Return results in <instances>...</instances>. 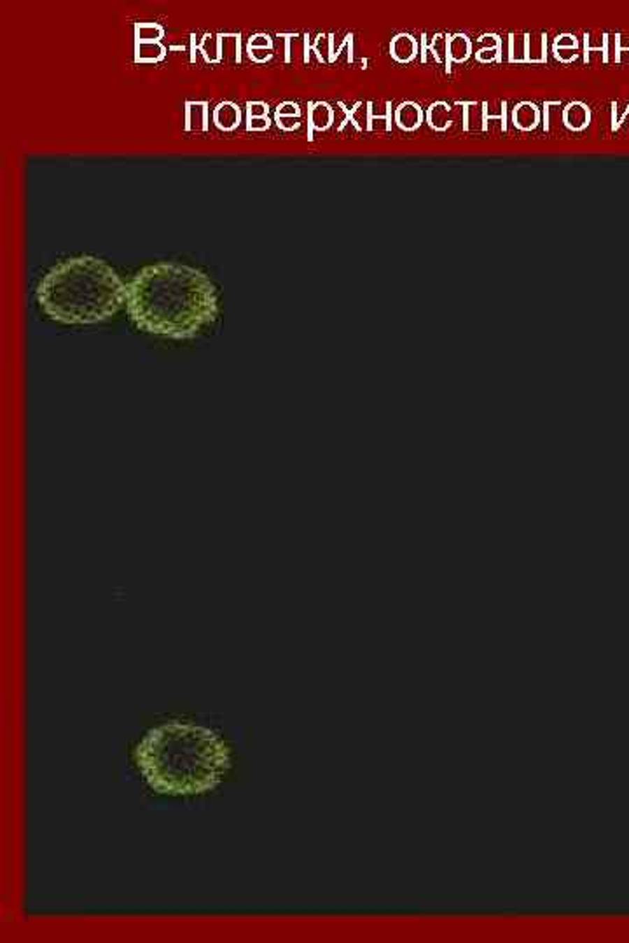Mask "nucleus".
Listing matches in <instances>:
<instances>
[{
  "label": "nucleus",
  "instance_id": "f257e3e1",
  "mask_svg": "<svg viewBox=\"0 0 629 943\" xmlns=\"http://www.w3.org/2000/svg\"><path fill=\"white\" fill-rule=\"evenodd\" d=\"M126 311L140 330L184 341L198 337L217 320L219 297L199 269L156 262L135 272L126 285Z\"/></svg>",
  "mask_w": 629,
  "mask_h": 943
},
{
  "label": "nucleus",
  "instance_id": "f03ea898",
  "mask_svg": "<svg viewBox=\"0 0 629 943\" xmlns=\"http://www.w3.org/2000/svg\"><path fill=\"white\" fill-rule=\"evenodd\" d=\"M35 299L51 320L93 325L121 311L126 285L103 258L79 255L52 265L38 282Z\"/></svg>",
  "mask_w": 629,
  "mask_h": 943
},
{
  "label": "nucleus",
  "instance_id": "7ed1b4c3",
  "mask_svg": "<svg viewBox=\"0 0 629 943\" xmlns=\"http://www.w3.org/2000/svg\"><path fill=\"white\" fill-rule=\"evenodd\" d=\"M241 117L243 114H241L240 105L231 100L220 101L212 110V122L220 131H234L240 126Z\"/></svg>",
  "mask_w": 629,
  "mask_h": 943
},
{
  "label": "nucleus",
  "instance_id": "20e7f679",
  "mask_svg": "<svg viewBox=\"0 0 629 943\" xmlns=\"http://www.w3.org/2000/svg\"><path fill=\"white\" fill-rule=\"evenodd\" d=\"M334 122V108L325 101H311L308 105V138H313V133L325 131Z\"/></svg>",
  "mask_w": 629,
  "mask_h": 943
},
{
  "label": "nucleus",
  "instance_id": "39448f33",
  "mask_svg": "<svg viewBox=\"0 0 629 943\" xmlns=\"http://www.w3.org/2000/svg\"><path fill=\"white\" fill-rule=\"evenodd\" d=\"M185 131H206L210 122V103L208 101H185L184 108Z\"/></svg>",
  "mask_w": 629,
  "mask_h": 943
},
{
  "label": "nucleus",
  "instance_id": "423d86ee",
  "mask_svg": "<svg viewBox=\"0 0 629 943\" xmlns=\"http://www.w3.org/2000/svg\"><path fill=\"white\" fill-rule=\"evenodd\" d=\"M271 126L269 105L266 101H248L247 103V129L248 131H266Z\"/></svg>",
  "mask_w": 629,
  "mask_h": 943
},
{
  "label": "nucleus",
  "instance_id": "0eeeda50",
  "mask_svg": "<svg viewBox=\"0 0 629 943\" xmlns=\"http://www.w3.org/2000/svg\"><path fill=\"white\" fill-rule=\"evenodd\" d=\"M423 121V110L419 108L418 103L414 101H404L397 107L395 110V122L400 129H405V131H412V129L418 128Z\"/></svg>",
  "mask_w": 629,
  "mask_h": 943
},
{
  "label": "nucleus",
  "instance_id": "6e6552de",
  "mask_svg": "<svg viewBox=\"0 0 629 943\" xmlns=\"http://www.w3.org/2000/svg\"><path fill=\"white\" fill-rule=\"evenodd\" d=\"M275 122L282 131H292L301 124V108L294 101H283L276 107Z\"/></svg>",
  "mask_w": 629,
  "mask_h": 943
},
{
  "label": "nucleus",
  "instance_id": "1a4fd4ad",
  "mask_svg": "<svg viewBox=\"0 0 629 943\" xmlns=\"http://www.w3.org/2000/svg\"><path fill=\"white\" fill-rule=\"evenodd\" d=\"M416 51H418V44H416V41L409 34H398L391 38L390 54L395 61L398 63L411 61L416 56Z\"/></svg>",
  "mask_w": 629,
  "mask_h": 943
},
{
  "label": "nucleus",
  "instance_id": "9d476101",
  "mask_svg": "<svg viewBox=\"0 0 629 943\" xmlns=\"http://www.w3.org/2000/svg\"><path fill=\"white\" fill-rule=\"evenodd\" d=\"M589 119L591 112L587 105H584L582 101H573V103L566 105V108L563 110V122H565L566 128L573 129V131H580V129L586 128L589 124Z\"/></svg>",
  "mask_w": 629,
  "mask_h": 943
},
{
  "label": "nucleus",
  "instance_id": "9b49d317",
  "mask_svg": "<svg viewBox=\"0 0 629 943\" xmlns=\"http://www.w3.org/2000/svg\"><path fill=\"white\" fill-rule=\"evenodd\" d=\"M470 56V41H468L465 35H453L451 38H447V49H446V68L447 72L451 70V63H461Z\"/></svg>",
  "mask_w": 629,
  "mask_h": 943
},
{
  "label": "nucleus",
  "instance_id": "f8f14e48",
  "mask_svg": "<svg viewBox=\"0 0 629 943\" xmlns=\"http://www.w3.org/2000/svg\"><path fill=\"white\" fill-rule=\"evenodd\" d=\"M538 119H540V112H538V108L535 107L533 103H530V101H523V103H519L514 108L512 121L514 124H516V128L523 129V131L533 129L535 126H537Z\"/></svg>",
  "mask_w": 629,
  "mask_h": 943
},
{
  "label": "nucleus",
  "instance_id": "ddd939ff",
  "mask_svg": "<svg viewBox=\"0 0 629 943\" xmlns=\"http://www.w3.org/2000/svg\"><path fill=\"white\" fill-rule=\"evenodd\" d=\"M168 49L163 42H135L136 63H157L164 59Z\"/></svg>",
  "mask_w": 629,
  "mask_h": 943
},
{
  "label": "nucleus",
  "instance_id": "4468645a",
  "mask_svg": "<svg viewBox=\"0 0 629 943\" xmlns=\"http://www.w3.org/2000/svg\"><path fill=\"white\" fill-rule=\"evenodd\" d=\"M220 51L222 61L241 63V35L240 34H220Z\"/></svg>",
  "mask_w": 629,
  "mask_h": 943
},
{
  "label": "nucleus",
  "instance_id": "2eb2a0df",
  "mask_svg": "<svg viewBox=\"0 0 629 943\" xmlns=\"http://www.w3.org/2000/svg\"><path fill=\"white\" fill-rule=\"evenodd\" d=\"M449 112L451 108L446 101H435L426 112V121H428L430 128L435 129V131H444L451 122Z\"/></svg>",
  "mask_w": 629,
  "mask_h": 943
},
{
  "label": "nucleus",
  "instance_id": "dca6fc26",
  "mask_svg": "<svg viewBox=\"0 0 629 943\" xmlns=\"http://www.w3.org/2000/svg\"><path fill=\"white\" fill-rule=\"evenodd\" d=\"M206 63H220L222 61V51H220V34L210 35L206 34L203 41L196 45Z\"/></svg>",
  "mask_w": 629,
  "mask_h": 943
},
{
  "label": "nucleus",
  "instance_id": "f3484780",
  "mask_svg": "<svg viewBox=\"0 0 629 943\" xmlns=\"http://www.w3.org/2000/svg\"><path fill=\"white\" fill-rule=\"evenodd\" d=\"M164 37V28L157 23L142 21L135 24V42H161Z\"/></svg>",
  "mask_w": 629,
  "mask_h": 943
},
{
  "label": "nucleus",
  "instance_id": "a211bd4d",
  "mask_svg": "<svg viewBox=\"0 0 629 943\" xmlns=\"http://www.w3.org/2000/svg\"><path fill=\"white\" fill-rule=\"evenodd\" d=\"M545 51H547V37H545V35H540V37H530V42H528L526 63H544Z\"/></svg>",
  "mask_w": 629,
  "mask_h": 943
},
{
  "label": "nucleus",
  "instance_id": "6ab92c4d",
  "mask_svg": "<svg viewBox=\"0 0 629 943\" xmlns=\"http://www.w3.org/2000/svg\"><path fill=\"white\" fill-rule=\"evenodd\" d=\"M261 51L273 52V38L266 34H254L250 38H248V44H247L248 58L254 61L255 56H257V52H261Z\"/></svg>",
  "mask_w": 629,
  "mask_h": 943
},
{
  "label": "nucleus",
  "instance_id": "aec40b11",
  "mask_svg": "<svg viewBox=\"0 0 629 943\" xmlns=\"http://www.w3.org/2000/svg\"><path fill=\"white\" fill-rule=\"evenodd\" d=\"M419 42H421V49H419V52H421V61L423 63H426V49H430V51L435 54L437 61H442V52H446V49H447V41L442 37V35L437 34L435 37H433V41L430 42V45H428V44H426V35L423 34L421 41H419Z\"/></svg>",
  "mask_w": 629,
  "mask_h": 943
},
{
  "label": "nucleus",
  "instance_id": "412c9836",
  "mask_svg": "<svg viewBox=\"0 0 629 943\" xmlns=\"http://www.w3.org/2000/svg\"><path fill=\"white\" fill-rule=\"evenodd\" d=\"M524 35L523 38H516V35H509V61H524Z\"/></svg>",
  "mask_w": 629,
  "mask_h": 943
},
{
  "label": "nucleus",
  "instance_id": "4be33fe9",
  "mask_svg": "<svg viewBox=\"0 0 629 943\" xmlns=\"http://www.w3.org/2000/svg\"><path fill=\"white\" fill-rule=\"evenodd\" d=\"M559 47L577 49L579 47V42H577V38L572 37V35H563V37L556 38V51H558Z\"/></svg>",
  "mask_w": 629,
  "mask_h": 943
},
{
  "label": "nucleus",
  "instance_id": "5701e85b",
  "mask_svg": "<svg viewBox=\"0 0 629 943\" xmlns=\"http://www.w3.org/2000/svg\"><path fill=\"white\" fill-rule=\"evenodd\" d=\"M628 115H629V105H628V108H626V112H624V114H622V115H621V119H619V121H617V122H615V124H614V126H612V128H614V129H619V128H621V124H622V122H624V121H626V117H628Z\"/></svg>",
  "mask_w": 629,
  "mask_h": 943
}]
</instances>
